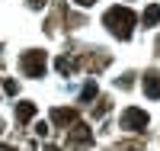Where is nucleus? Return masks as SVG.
Listing matches in <instances>:
<instances>
[{
    "label": "nucleus",
    "instance_id": "nucleus-1",
    "mask_svg": "<svg viewBox=\"0 0 160 151\" xmlns=\"http://www.w3.org/2000/svg\"><path fill=\"white\" fill-rule=\"evenodd\" d=\"M102 26L109 29L115 39H131V32H135V13H131L128 7H109L102 16Z\"/></svg>",
    "mask_w": 160,
    "mask_h": 151
},
{
    "label": "nucleus",
    "instance_id": "nucleus-2",
    "mask_svg": "<svg viewBox=\"0 0 160 151\" xmlns=\"http://www.w3.org/2000/svg\"><path fill=\"white\" fill-rule=\"evenodd\" d=\"M19 67L26 71V77H45L48 58H45V51H38V48H29V51H22V58H19Z\"/></svg>",
    "mask_w": 160,
    "mask_h": 151
},
{
    "label": "nucleus",
    "instance_id": "nucleus-3",
    "mask_svg": "<svg viewBox=\"0 0 160 151\" xmlns=\"http://www.w3.org/2000/svg\"><path fill=\"white\" fill-rule=\"evenodd\" d=\"M148 113L144 109H138V106H128L125 113H122V129H128V132H144L148 129Z\"/></svg>",
    "mask_w": 160,
    "mask_h": 151
},
{
    "label": "nucleus",
    "instance_id": "nucleus-4",
    "mask_svg": "<svg viewBox=\"0 0 160 151\" xmlns=\"http://www.w3.org/2000/svg\"><path fill=\"white\" fill-rule=\"evenodd\" d=\"M68 142H71V145H90L93 135H90V129L83 126V122H74L71 132H68Z\"/></svg>",
    "mask_w": 160,
    "mask_h": 151
},
{
    "label": "nucleus",
    "instance_id": "nucleus-5",
    "mask_svg": "<svg viewBox=\"0 0 160 151\" xmlns=\"http://www.w3.org/2000/svg\"><path fill=\"white\" fill-rule=\"evenodd\" d=\"M144 93L151 100H160V71H148L144 74Z\"/></svg>",
    "mask_w": 160,
    "mask_h": 151
},
{
    "label": "nucleus",
    "instance_id": "nucleus-6",
    "mask_svg": "<svg viewBox=\"0 0 160 151\" xmlns=\"http://www.w3.org/2000/svg\"><path fill=\"white\" fill-rule=\"evenodd\" d=\"M51 122H55V126H74L77 109H51Z\"/></svg>",
    "mask_w": 160,
    "mask_h": 151
},
{
    "label": "nucleus",
    "instance_id": "nucleus-7",
    "mask_svg": "<svg viewBox=\"0 0 160 151\" xmlns=\"http://www.w3.org/2000/svg\"><path fill=\"white\" fill-rule=\"evenodd\" d=\"M16 119H19V122L35 119V103H19V106H16Z\"/></svg>",
    "mask_w": 160,
    "mask_h": 151
},
{
    "label": "nucleus",
    "instance_id": "nucleus-8",
    "mask_svg": "<svg viewBox=\"0 0 160 151\" xmlns=\"http://www.w3.org/2000/svg\"><path fill=\"white\" fill-rule=\"evenodd\" d=\"M141 19H144V26H157V23H160V7L151 3L148 10H144V16H141Z\"/></svg>",
    "mask_w": 160,
    "mask_h": 151
},
{
    "label": "nucleus",
    "instance_id": "nucleus-9",
    "mask_svg": "<svg viewBox=\"0 0 160 151\" xmlns=\"http://www.w3.org/2000/svg\"><path fill=\"white\" fill-rule=\"evenodd\" d=\"M55 67H58L61 74H71L74 67H77V61H71V58H58V61H55Z\"/></svg>",
    "mask_w": 160,
    "mask_h": 151
},
{
    "label": "nucleus",
    "instance_id": "nucleus-10",
    "mask_svg": "<svg viewBox=\"0 0 160 151\" xmlns=\"http://www.w3.org/2000/svg\"><path fill=\"white\" fill-rule=\"evenodd\" d=\"M93 97H96V84H93V80H90V84L83 87V93H80V100H83V103H90Z\"/></svg>",
    "mask_w": 160,
    "mask_h": 151
},
{
    "label": "nucleus",
    "instance_id": "nucleus-11",
    "mask_svg": "<svg viewBox=\"0 0 160 151\" xmlns=\"http://www.w3.org/2000/svg\"><path fill=\"white\" fill-rule=\"evenodd\" d=\"M106 113H109V100H102V103L96 106V116H106Z\"/></svg>",
    "mask_w": 160,
    "mask_h": 151
},
{
    "label": "nucleus",
    "instance_id": "nucleus-12",
    "mask_svg": "<svg viewBox=\"0 0 160 151\" xmlns=\"http://www.w3.org/2000/svg\"><path fill=\"white\" fill-rule=\"evenodd\" d=\"M3 90H7V93H16L19 87H16V80H7V84H3Z\"/></svg>",
    "mask_w": 160,
    "mask_h": 151
},
{
    "label": "nucleus",
    "instance_id": "nucleus-13",
    "mask_svg": "<svg viewBox=\"0 0 160 151\" xmlns=\"http://www.w3.org/2000/svg\"><path fill=\"white\" fill-rule=\"evenodd\" d=\"M29 7H32V10H42V7H45V0H29Z\"/></svg>",
    "mask_w": 160,
    "mask_h": 151
},
{
    "label": "nucleus",
    "instance_id": "nucleus-14",
    "mask_svg": "<svg viewBox=\"0 0 160 151\" xmlns=\"http://www.w3.org/2000/svg\"><path fill=\"white\" fill-rule=\"evenodd\" d=\"M74 3H80V7H90V3H96V0H74Z\"/></svg>",
    "mask_w": 160,
    "mask_h": 151
},
{
    "label": "nucleus",
    "instance_id": "nucleus-15",
    "mask_svg": "<svg viewBox=\"0 0 160 151\" xmlns=\"http://www.w3.org/2000/svg\"><path fill=\"white\" fill-rule=\"evenodd\" d=\"M45 151H61V148H55V145H45Z\"/></svg>",
    "mask_w": 160,
    "mask_h": 151
},
{
    "label": "nucleus",
    "instance_id": "nucleus-16",
    "mask_svg": "<svg viewBox=\"0 0 160 151\" xmlns=\"http://www.w3.org/2000/svg\"><path fill=\"white\" fill-rule=\"evenodd\" d=\"M0 151H13V148H10V145H0Z\"/></svg>",
    "mask_w": 160,
    "mask_h": 151
},
{
    "label": "nucleus",
    "instance_id": "nucleus-17",
    "mask_svg": "<svg viewBox=\"0 0 160 151\" xmlns=\"http://www.w3.org/2000/svg\"><path fill=\"white\" fill-rule=\"evenodd\" d=\"M0 132H3V119H0Z\"/></svg>",
    "mask_w": 160,
    "mask_h": 151
},
{
    "label": "nucleus",
    "instance_id": "nucleus-18",
    "mask_svg": "<svg viewBox=\"0 0 160 151\" xmlns=\"http://www.w3.org/2000/svg\"><path fill=\"white\" fill-rule=\"evenodd\" d=\"M157 51H160V42H157Z\"/></svg>",
    "mask_w": 160,
    "mask_h": 151
}]
</instances>
